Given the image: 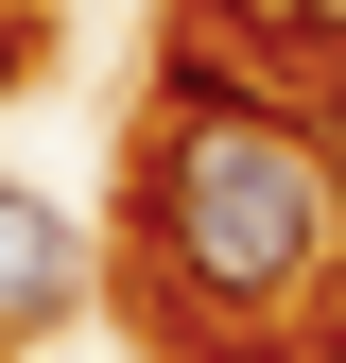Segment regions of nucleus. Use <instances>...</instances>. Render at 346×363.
<instances>
[{"label":"nucleus","mask_w":346,"mask_h":363,"mask_svg":"<svg viewBox=\"0 0 346 363\" xmlns=\"http://www.w3.org/2000/svg\"><path fill=\"white\" fill-rule=\"evenodd\" d=\"M139 225H156V277L191 311L260 329V311H294L312 277H346V156L312 121L242 104L225 69H173L156 156H139Z\"/></svg>","instance_id":"1"},{"label":"nucleus","mask_w":346,"mask_h":363,"mask_svg":"<svg viewBox=\"0 0 346 363\" xmlns=\"http://www.w3.org/2000/svg\"><path fill=\"white\" fill-rule=\"evenodd\" d=\"M69 311H86V225L35 208V191H0V346H18V329H69Z\"/></svg>","instance_id":"2"},{"label":"nucleus","mask_w":346,"mask_h":363,"mask_svg":"<svg viewBox=\"0 0 346 363\" xmlns=\"http://www.w3.org/2000/svg\"><path fill=\"white\" fill-rule=\"evenodd\" d=\"M208 35H242V52H346V0H208Z\"/></svg>","instance_id":"3"},{"label":"nucleus","mask_w":346,"mask_h":363,"mask_svg":"<svg viewBox=\"0 0 346 363\" xmlns=\"http://www.w3.org/2000/svg\"><path fill=\"white\" fill-rule=\"evenodd\" d=\"M18 52H35V18H18V0H0V86H18Z\"/></svg>","instance_id":"4"}]
</instances>
